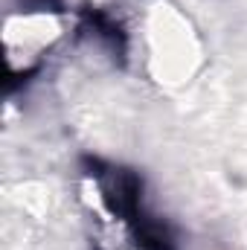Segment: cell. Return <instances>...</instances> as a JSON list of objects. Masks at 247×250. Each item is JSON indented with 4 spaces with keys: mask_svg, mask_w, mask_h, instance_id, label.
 <instances>
[{
    "mask_svg": "<svg viewBox=\"0 0 247 250\" xmlns=\"http://www.w3.org/2000/svg\"><path fill=\"white\" fill-rule=\"evenodd\" d=\"M64 0H21V12H62Z\"/></svg>",
    "mask_w": 247,
    "mask_h": 250,
    "instance_id": "6da1fadb",
    "label": "cell"
}]
</instances>
